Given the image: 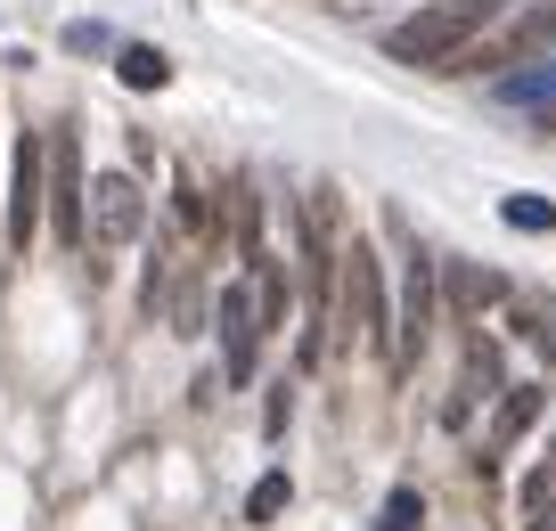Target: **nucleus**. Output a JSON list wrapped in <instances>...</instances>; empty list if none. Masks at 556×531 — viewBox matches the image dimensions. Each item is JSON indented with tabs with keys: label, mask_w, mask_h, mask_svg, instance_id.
<instances>
[{
	"label": "nucleus",
	"mask_w": 556,
	"mask_h": 531,
	"mask_svg": "<svg viewBox=\"0 0 556 531\" xmlns=\"http://www.w3.org/2000/svg\"><path fill=\"white\" fill-rule=\"evenodd\" d=\"M507 17V0H426L417 17H401L393 34H384V50L401 58V66H451L467 41H483V25Z\"/></svg>",
	"instance_id": "1"
},
{
	"label": "nucleus",
	"mask_w": 556,
	"mask_h": 531,
	"mask_svg": "<svg viewBox=\"0 0 556 531\" xmlns=\"http://www.w3.org/2000/svg\"><path fill=\"white\" fill-rule=\"evenodd\" d=\"M336 303H344V327L361 343H377L393 361V294H384V262L368 238H344V278H336Z\"/></svg>",
	"instance_id": "2"
},
{
	"label": "nucleus",
	"mask_w": 556,
	"mask_h": 531,
	"mask_svg": "<svg viewBox=\"0 0 556 531\" xmlns=\"http://www.w3.org/2000/svg\"><path fill=\"white\" fill-rule=\"evenodd\" d=\"M434 319H442V262L409 238V254H401V303H393V368H417V352L434 343Z\"/></svg>",
	"instance_id": "3"
},
{
	"label": "nucleus",
	"mask_w": 556,
	"mask_h": 531,
	"mask_svg": "<svg viewBox=\"0 0 556 531\" xmlns=\"http://www.w3.org/2000/svg\"><path fill=\"white\" fill-rule=\"evenodd\" d=\"M9 254H25L34 245V229L50 222V139L41 131H17V148H9Z\"/></svg>",
	"instance_id": "4"
},
{
	"label": "nucleus",
	"mask_w": 556,
	"mask_h": 531,
	"mask_svg": "<svg viewBox=\"0 0 556 531\" xmlns=\"http://www.w3.org/2000/svg\"><path fill=\"white\" fill-rule=\"evenodd\" d=\"M50 229H58V245H90V180H83L74 131L50 139Z\"/></svg>",
	"instance_id": "5"
},
{
	"label": "nucleus",
	"mask_w": 556,
	"mask_h": 531,
	"mask_svg": "<svg viewBox=\"0 0 556 531\" xmlns=\"http://www.w3.org/2000/svg\"><path fill=\"white\" fill-rule=\"evenodd\" d=\"M213 327H222V377H229V384H245V377H254L262 336H270V327H262V303H254V287H245V278H229V287H222V303H213Z\"/></svg>",
	"instance_id": "6"
},
{
	"label": "nucleus",
	"mask_w": 556,
	"mask_h": 531,
	"mask_svg": "<svg viewBox=\"0 0 556 531\" xmlns=\"http://www.w3.org/2000/svg\"><path fill=\"white\" fill-rule=\"evenodd\" d=\"M139 229H148V197H139V180H131V172H99V180H90V245L115 254V245H131Z\"/></svg>",
	"instance_id": "7"
},
{
	"label": "nucleus",
	"mask_w": 556,
	"mask_h": 531,
	"mask_svg": "<svg viewBox=\"0 0 556 531\" xmlns=\"http://www.w3.org/2000/svg\"><path fill=\"white\" fill-rule=\"evenodd\" d=\"M548 409V384H507L500 393V417H491V450H516L532 433V417Z\"/></svg>",
	"instance_id": "8"
},
{
	"label": "nucleus",
	"mask_w": 556,
	"mask_h": 531,
	"mask_svg": "<svg viewBox=\"0 0 556 531\" xmlns=\"http://www.w3.org/2000/svg\"><path fill=\"white\" fill-rule=\"evenodd\" d=\"M500 393H507V384H500V343L475 336V343H467V384H458L451 417H467V401H500Z\"/></svg>",
	"instance_id": "9"
},
{
	"label": "nucleus",
	"mask_w": 556,
	"mask_h": 531,
	"mask_svg": "<svg viewBox=\"0 0 556 531\" xmlns=\"http://www.w3.org/2000/svg\"><path fill=\"white\" fill-rule=\"evenodd\" d=\"M115 74H123V90H164V83H173V58L148 50V41H123V50H115Z\"/></svg>",
	"instance_id": "10"
},
{
	"label": "nucleus",
	"mask_w": 556,
	"mask_h": 531,
	"mask_svg": "<svg viewBox=\"0 0 556 531\" xmlns=\"http://www.w3.org/2000/svg\"><path fill=\"white\" fill-rule=\"evenodd\" d=\"M500 99H516V106H556V50L532 58V74H500Z\"/></svg>",
	"instance_id": "11"
},
{
	"label": "nucleus",
	"mask_w": 556,
	"mask_h": 531,
	"mask_svg": "<svg viewBox=\"0 0 556 531\" xmlns=\"http://www.w3.org/2000/svg\"><path fill=\"white\" fill-rule=\"evenodd\" d=\"M442 270H451V311H483V303H500V294H507L500 270H458V262H442Z\"/></svg>",
	"instance_id": "12"
},
{
	"label": "nucleus",
	"mask_w": 556,
	"mask_h": 531,
	"mask_svg": "<svg viewBox=\"0 0 556 531\" xmlns=\"http://www.w3.org/2000/svg\"><path fill=\"white\" fill-rule=\"evenodd\" d=\"M287 498H295V482H287V475H262L254 498H245V523H278V515H287Z\"/></svg>",
	"instance_id": "13"
},
{
	"label": "nucleus",
	"mask_w": 556,
	"mask_h": 531,
	"mask_svg": "<svg viewBox=\"0 0 556 531\" xmlns=\"http://www.w3.org/2000/svg\"><path fill=\"white\" fill-rule=\"evenodd\" d=\"M377 531H426V498H417V482H401L393 498H384V515H377Z\"/></svg>",
	"instance_id": "14"
},
{
	"label": "nucleus",
	"mask_w": 556,
	"mask_h": 531,
	"mask_svg": "<svg viewBox=\"0 0 556 531\" xmlns=\"http://www.w3.org/2000/svg\"><path fill=\"white\" fill-rule=\"evenodd\" d=\"M507 229H523V238H540V229H556V205H548V197H507Z\"/></svg>",
	"instance_id": "15"
},
{
	"label": "nucleus",
	"mask_w": 556,
	"mask_h": 531,
	"mask_svg": "<svg viewBox=\"0 0 556 531\" xmlns=\"http://www.w3.org/2000/svg\"><path fill=\"white\" fill-rule=\"evenodd\" d=\"M173 213H180V229H205V238H213V205H205V189H197L189 172L173 180Z\"/></svg>",
	"instance_id": "16"
},
{
	"label": "nucleus",
	"mask_w": 556,
	"mask_h": 531,
	"mask_svg": "<svg viewBox=\"0 0 556 531\" xmlns=\"http://www.w3.org/2000/svg\"><path fill=\"white\" fill-rule=\"evenodd\" d=\"M548 491H556V426H548V450H540V466L523 475V515L548 507Z\"/></svg>",
	"instance_id": "17"
},
{
	"label": "nucleus",
	"mask_w": 556,
	"mask_h": 531,
	"mask_svg": "<svg viewBox=\"0 0 556 531\" xmlns=\"http://www.w3.org/2000/svg\"><path fill=\"white\" fill-rule=\"evenodd\" d=\"M548 531H556V523H548Z\"/></svg>",
	"instance_id": "18"
},
{
	"label": "nucleus",
	"mask_w": 556,
	"mask_h": 531,
	"mask_svg": "<svg viewBox=\"0 0 556 531\" xmlns=\"http://www.w3.org/2000/svg\"><path fill=\"white\" fill-rule=\"evenodd\" d=\"M548 139H556V131H548Z\"/></svg>",
	"instance_id": "19"
}]
</instances>
